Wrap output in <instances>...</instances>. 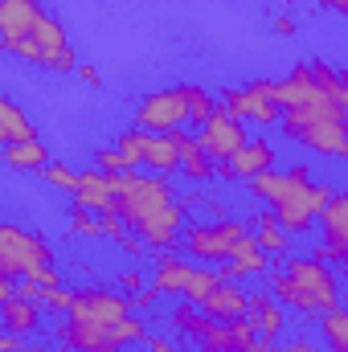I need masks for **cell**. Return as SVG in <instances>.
<instances>
[{
    "label": "cell",
    "mask_w": 348,
    "mask_h": 352,
    "mask_svg": "<svg viewBox=\"0 0 348 352\" xmlns=\"http://www.w3.org/2000/svg\"><path fill=\"white\" fill-rule=\"evenodd\" d=\"M140 287H148L144 270H135V266H131V270H123V274H119V291H123V295H135Z\"/></svg>",
    "instance_id": "cell-37"
},
{
    "label": "cell",
    "mask_w": 348,
    "mask_h": 352,
    "mask_svg": "<svg viewBox=\"0 0 348 352\" xmlns=\"http://www.w3.org/2000/svg\"><path fill=\"white\" fill-rule=\"evenodd\" d=\"M131 316V299L123 291H111V287H87V291H74L70 299V311L66 320L78 324V328H94V332H107L111 324L127 320Z\"/></svg>",
    "instance_id": "cell-11"
},
{
    "label": "cell",
    "mask_w": 348,
    "mask_h": 352,
    "mask_svg": "<svg viewBox=\"0 0 348 352\" xmlns=\"http://www.w3.org/2000/svg\"><path fill=\"white\" fill-rule=\"evenodd\" d=\"M0 352H29L25 336H12V332H0Z\"/></svg>",
    "instance_id": "cell-41"
},
{
    "label": "cell",
    "mask_w": 348,
    "mask_h": 352,
    "mask_svg": "<svg viewBox=\"0 0 348 352\" xmlns=\"http://www.w3.org/2000/svg\"><path fill=\"white\" fill-rule=\"evenodd\" d=\"M217 283H221L217 266H197V263H193L188 278H184V287H180V299H184V303H193V307H201V303H205V295H209Z\"/></svg>",
    "instance_id": "cell-26"
},
{
    "label": "cell",
    "mask_w": 348,
    "mask_h": 352,
    "mask_svg": "<svg viewBox=\"0 0 348 352\" xmlns=\"http://www.w3.org/2000/svg\"><path fill=\"white\" fill-rule=\"evenodd\" d=\"M0 156H4V164L17 168V173H41V168L50 164V148H45L37 135H29V140H8V144L0 148Z\"/></svg>",
    "instance_id": "cell-21"
},
{
    "label": "cell",
    "mask_w": 348,
    "mask_h": 352,
    "mask_svg": "<svg viewBox=\"0 0 348 352\" xmlns=\"http://www.w3.org/2000/svg\"><path fill=\"white\" fill-rule=\"evenodd\" d=\"M250 320H254V332L266 336V340H274L279 332H283V307L274 303V295L270 291H259V295H250Z\"/></svg>",
    "instance_id": "cell-25"
},
{
    "label": "cell",
    "mask_w": 348,
    "mask_h": 352,
    "mask_svg": "<svg viewBox=\"0 0 348 352\" xmlns=\"http://www.w3.org/2000/svg\"><path fill=\"white\" fill-rule=\"evenodd\" d=\"M115 148L123 152L127 168H148L156 176L180 173V148H176V131H123L115 140Z\"/></svg>",
    "instance_id": "cell-9"
},
{
    "label": "cell",
    "mask_w": 348,
    "mask_h": 352,
    "mask_svg": "<svg viewBox=\"0 0 348 352\" xmlns=\"http://www.w3.org/2000/svg\"><path fill=\"white\" fill-rule=\"evenodd\" d=\"M168 324H173L176 332H184L188 340H197V336H201V332L209 328V316H205L201 307H193V303H180V307H173Z\"/></svg>",
    "instance_id": "cell-29"
},
{
    "label": "cell",
    "mask_w": 348,
    "mask_h": 352,
    "mask_svg": "<svg viewBox=\"0 0 348 352\" xmlns=\"http://www.w3.org/2000/svg\"><path fill=\"white\" fill-rule=\"evenodd\" d=\"M176 148H180V173H184L188 184H209V180L217 176V164L197 148V135L176 131Z\"/></svg>",
    "instance_id": "cell-22"
},
{
    "label": "cell",
    "mask_w": 348,
    "mask_h": 352,
    "mask_svg": "<svg viewBox=\"0 0 348 352\" xmlns=\"http://www.w3.org/2000/svg\"><path fill=\"white\" fill-rule=\"evenodd\" d=\"M8 295H12V283H0V303H4Z\"/></svg>",
    "instance_id": "cell-45"
},
{
    "label": "cell",
    "mask_w": 348,
    "mask_h": 352,
    "mask_svg": "<svg viewBox=\"0 0 348 352\" xmlns=\"http://www.w3.org/2000/svg\"><path fill=\"white\" fill-rule=\"evenodd\" d=\"M213 94L197 82H176V87L152 90L135 102V127L140 131H184L188 123L201 127L213 111Z\"/></svg>",
    "instance_id": "cell-4"
},
{
    "label": "cell",
    "mask_w": 348,
    "mask_h": 352,
    "mask_svg": "<svg viewBox=\"0 0 348 352\" xmlns=\"http://www.w3.org/2000/svg\"><path fill=\"white\" fill-rule=\"evenodd\" d=\"M279 188H283V173H279V168H266V173H259V176L246 180V192L259 197V201H266V205H270V197H274Z\"/></svg>",
    "instance_id": "cell-30"
},
{
    "label": "cell",
    "mask_w": 348,
    "mask_h": 352,
    "mask_svg": "<svg viewBox=\"0 0 348 352\" xmlns=\"http://www.w3.org/2000/svg\"><path fill=\"white\" fill-rule=\"evenodd\" d=\"M274 352H316V340L295 336V340H287V344H274Z\"/></svg>",
    "instance_id": "cell-40"
},
{
    "label": "cell",
    "mask_w": 348,
    "mask_h": 352,
    "mask_svg": "<svg viewBox=\"0 0 348 352\" xmlns=\"http://www.w3.org/2000/svg\"><path fill=\"white\" fill-rule=\"evenodd\" d=\"M41 180H45L50 188H62V192H74V184H78V173H74L70 164H62V160H50V164L41 168Z\"/></svg>",
    "instance_id": "cell-32"
},
{
    "label": "cell",
    "mask_w": 348,
    "mask_h": 352,
    "mask_svg": "<svg viewBox=\"0 0 348 352\" xmlns=\"http://www.w3.org/2000/svg\"><path fill=\"white\" fill-rule=\"evenodd\" d=\"M127 299H131V307H156V303H160V291L148 283V287H140V291H135V295H127Z\"/></svg>",
    "instance_id": "cell-38"
},
{
    "label": "cell",
    "mask_w": 348,
    "mask_h": 352,
    "mask_svg": "<svg viewBox=\"0 0 348 352\" xmlns=\"http://www.w3.org/2000/svg\"><path fill=\"white\" fill-rule=\"evenodd\" d=\"M246 234V221H238V217H221V221H201V226H188L184 230V242H176V246H184V258L197 266H217L230 258V250H234V242Z\"/></svg>",
    "instance_id": "cell-10"
},
{
    "label": "cell",
    "mask_w": 348,
    "mask_h": 352,
    "mask_svg": "<svg viewBox=\"0 0 348 352\" xmlns=\"http://www.w3.org/2000/svg\"><path fill=\"white\" fill-rule=\"evenodd\" d=\"M74 74H78L83 82H90V87H102V78H98V70H94V66H78Z\"/></svg>",
    "instance_id": "cell-43"
},
{
    "label": "cell",
    "mask_w": 348,
    "mask_h": 352,
    "mask_svg": "<svg viewBox=\"0 0 348 352\" xmlns=\"http://www.w3.org/2000/svg\"><path fill=\"white\" fill-rule=\"evenodd\" d=\"M270 98L279 111H295V107H340V111H348L345 70H336L320 58L299 62L283 78H270Z\"/></svg>",
    "instance_id": "cell-3"
},
{
    "label": "cell",
    "mask_w": 348,
    "mask_h": 352,
    "mask_svg": "<svg viewBox=\"0 0 348 352\" xmlns=\"http://www.w3.org/2000/svg\"><path fill=\"white\" fill-rule=\"evenodd\" d=\"M74 205L78 209H90V213H102V209H115V192H111V176L98 173V168H87L78 173V184H74Z\"/></svg>",
    "instance_id": "cell-20"
},
{
    "label": "cell",
    "mask_w": 348,
    "mask_h": 352,
    "mask_svg": "<svg viewBox=\"0 0 348 352\" xmlns=\"http://www.w3.org/2000/svg\"><path fill=\"white\" fill-rule=\"evenodd\" d=\"M320 230H324V246L332 254V266L340 270L348 263V192H332L328 205L320 209Z\"/></svg>",
    "instance_id": "cell-15"
},
{
    "label": "cell",
    "mask_w": 348,
    "mask_h": 352,
    "mask_svg": "<svg viewBox=\"0 0 348 352\" xmlns=\"http://www.w3.org/2000/svg\"><path fill=\"white\" fill-rule=\"evenodd\" d=\"M58 263L54 258V246L37 234V230H25L17 221H0V283H21V278H33V270Z\"/></svg>",
    "instance_id": "cell-8"
},
{
    "label": "cell",
    "mask_w": 348,
    "mask_h": 352,
    "mask_svg": "<svg viewBox=\"0 0 348 352\" xmlns=\"http://www.w3.org/2000/svg\"><path fill=\"white\" fill-rule=\"evenodd\" d=\"M41 303L37 299H25V295H8L4 303H0V324H4V332H12V336H33L37 328H41Z\"/></svg>",
    "instance_id": "cell-19"
},
{
    "label": "cell",
    "mask_w": 348,
    "mask_h": 352,
    "mask_svg": "<svg viewBox=\"0 0 348 352\" xmlns=\"http://www.w3.org/2000/svg\"><path fill=\"white\" fill-rule=\"evenodd\" d=\"M274 144L266 140V135H254V140H246L226 164H217V180H250V176L266 173V168H274Z\"/></svg>",
    "instance_id": "cell-14"
},
{
    "label": "cell",
    "mask_w": 348,
    "mask_h": 352,
    "mask_svg": "<svg viewBox=\"0 0 348 352\" xmlns=\"http://www.w3.org/2000/svg\"><path fill=\"white\" fill-rule=\"evenodd\" d=\"M201 311H205L213 324H234V320H246V316H250V295H246L242 283H217V287L205 295Z\"/></svg>",
    "instance_id": "cell-17"
},
{
    "label": "cell",
    "mask_w": 348,
    "mask_h": 352,
    "mask_svg": "<svg viewBox=\"0 0 348 352\" xmlns=\"http://www.w3.org/2000/svg\"><path fill=\"white\" fill-rule=\"evenodd\" d=\"M320 328H324V344L332 352H348V311L345 307H332L320 316Z\"/></svg>",
    "instance_id": "cell-28"
},
{
    "label": "cell",
    "mask_w": 348,
    "mask_h": 352,
    "mask_svg": "<svg viewBox=\"0 0 348 352\" xmlns=\"http://www.w3.org/2000/svg\"><path fill=\"white\" fill-rule=\"evenodd\" d=\"M221 107L238 123H254V127H279V115H283L270 98V78H250L246 87H230L221 94Z\"/></svg>",
    "instance_id": "cell-12"
},
{
    "label": "cell",
    "mask_w": 348,
    "mask_h": 352,
    "mask_svg": "<svg viewBox=\"0 0 348 352\" xmlns=\"http://www.w3.org/2000/svg\"><path fill=\"white\" fill-rule=\"evenodd\" d=\"M94 168H98V173H107V176L131 173V168H127V160H123V152H119L115 144H107V148H98V152H94Z\"/></svg>",
    "instance_id": "cell-34"
},
{
    "label": "cell",
    "mask_w": 348,
    "mask_h": 352,
    "mask_svg": "<svg viewBox=\"0 0 348 352\" xmlns=\"http://www.w3.org/2000/svg\"><path fill=\"white\" fill-rule=\"evenodd\" d=\"M336 188L328 180H312L307 164H295L283 173V188L270 197V217L287 230V234H307L320 221V209L328 205Z\"/></svg>",
    "instance_id": "cell-5"
},
{
    "label": "cell",
    "mask_w": 348,
    "mask_h": 352,
    "mask_svg": "<svg viewBox=\"0 0 348 352\" xmlns=\"http://www.w3.org/2000/svg\"><path fill=\"white\" fill-rule=\"evenodd\" d=\"M144 344H148V352H180L168 336H144Z\"/></svg>",
    "instance_id": "cell-42"
},
{
    "label": "cell",
    "mask_w": 348,
    "mask_h": 352,
    "mask_svg": "<svg viewBox=\"0 0 348 352\" xmlns=\"http://www.w3.org/2000/svg\"><path fill=\"white\" fill-rule=\"evenodd\" d=\"M197 340H201V352H230V324H213L209 320V328Z\"/></svg>",
    "instance_id": "cell-33"
},
{
    "label": "cell",
    "mask_w": 348,
    "mask_h": 352,
    "mask_svg": "<svg viewBox=\"0 0 348 352\" xmlns=\"http://www.w3.org/2000/svg\"><path fill=\"white\" fill-rule=\"evenodd\" d=\"M70 234H74V238H102V221H98V213L70 205Z\"/></svg>",
    "instance_id": "cell-31"
},
{
    "label": "cell",
    "mask_w": 348,
    "mask_h": 352,
    "mask_svg": "<svg viewBox=\"0 0 348 352\" xmlns=\"http://www.w3.org/2000/svg\"><path fill=\"white\" fill-rule=\"evenodd\" d=\"M115 192V213L123 217L127 234H135L148 254L152 250H173L184 230V209L176 201V188L168 176L156 173H115L111 176Z\"/></svg>",
    "instance_id": "cell-1"
},
{
    "label": "cell",
    "mask_w": 348,
    "mask_h": 352,
    "mask_svg": "<svg viewBox=\"0 0 348 352\" xmlns=\"http://www.w3.org/2000/svg\"><path fill=\"white\" fill-rule=\"evenodd\" d=\"M0 127H4V140H29V135H37L33 123H29V115L8 94H0Z\"/></svg>",
    "instance_id": "cell-27"
},
{
    "label": "cell",
    "mask_w": 348,
    "mask_h": 352,
    "mask_svg": "<svg viewBox=\"0 0 348 352\" xmlns=\"http://www.w3.org/2000/svg\"><path fill=\"white\" fill-rule=\"evenodd\" d=\"M246 140H250V135H246V123H238L221 102H217V107L209 111V119L197 127V148H201L213 164H226Z\"/></svg>",
    "instance_id": "cell-13"
},
{
    "label": "cell",
    "mask_w": 348,
    "mask_h": 352,
    "mask_svg": "<svg viewBox=\"0 0 348 352\" xmlns=\"http://www.w3.org/2000/svg\"><path fill=\"white\" fill-rule=\"evenodd\" d=\"M348 111L340 107H295L279 115V127L291 144L328 156V160H345L348 156Z\"/></svg>",
    "instance_id": "cell-6"
},
{
    "label": "cell",
    "mask_w": 348,
    "mask_h": 352,
    "mask_svg": "<svg viewBox=\"0 0 348 352\" xmlns=\"http://www.w3.org/2000/svg\"><path fill=\"white\" fill-rule=\"evenodd\" d=\"M41 16L37 0H0V50L8 54Z\"/></svg>",
    "instance_id": "cell-18"
},
{
    "label": "cell",
    "mask_w": 348,
    "mask_h": 352,
    "mask_svg": "<svg viewBox=\"0 0 348 352\" xmlns=\"http://www.w3.org/2000/svg\"><path fill=\"white\" fill-rule=\"evenodd\" d=\"M254 242H259V250L266 254V258H287V250H291V234L270 217V209H262V213H254ZM246 226V230H250Z\"/></svg>",
    "instance_id": "cell-23"
},
{
    "label": "cell",
    "mask_w": 348,
    "mask_h": 352,
    "mask_svg": "<svg viewBox=\"0 0 348 352\" xmlns=\"http://www.w3.org/2000/svg\"><path fill=\"white\" fill-rule=\"evenodd\" d=\"M274 33H295V21L283 12V16H274Z\"/></svg>",
    "instance_id": "cell-44"
},
{
    "label": "cell",
    "mask_w": 348,
    "mask_h": 352,
    "mask_svg": "<svg viewBox=\"0 0 348 352\" xmlns=\"http://www.w3.org/2000/svg\"><path fill=\"white\" fill-rule=\"evenodd\" d=\"M188 270H193L188 258H180V254H160L156 266H152V278H148V283H152L160 295H180V287H184Z\"/></svg>",
    "instance_id": "cell-24"
},
{
    "label": "cell",
    "mask_w": 348,
    "mask_h": 352,
    "mask_svg": "<svg viewBox=\"0 0 348 352\" xmlns=\"http://www.w3.org/2000/svg\"><path fill=\"white\" fill-rule=\"evenodd\" d=\"M119 246H123V254H127V258H144V254H148V246H144L135 234H123V238H119Z\"/></svg>",
    "instance_id": "cell-39"
},
{
    "label": "cell",
    "mask_w": 348,
    "mask_h": 352,
    "mask_svg": "<svg viewBox=\"0 0 348 352\" xmlns=\"http://www.w3.org/2000/svg\"><path fill=\"white\" fill-rule=\"evenodd\" d=\"M8 54L33 62V66H41V70H54V74H74V70H78V54H74V45H70V37H66V25H62L54 12H45V8H41L37 25H33Z\"/></svg>",
    "instance_id": "cell-7"
},
{
    "label": "cell",
    "mask_w": 348,
    "mask_h": 352,
    "mask_svg": "<svg viewBox=\"0 0 348 352\" xmlns=\"http://www.w3.org/2000/svg\"><path fill=\"white\" fill-rule=\"evenodd\" d=\"M4 144H8V140H4V127H0V148H4Z\"/></svg>",
    "instance_id": "cell-46"
},
{
    "label": "cell",
    "mask_w": 348,
    "mask_h": 352,
    "mask_svg": "<svg viewBox=\"0 0 348 352\" xmlns=\"http://www.w3.org/2000/svg\"><path fill=\"white\" fill-rule=\"evenodd\" d=\"M266 266L270 258L259 250V242H254V234L246 230L238 242H234V250H230V258L226 263H217V274H221V283H242V278H254V274H266Z\"/></svg>",
    "instance_id": "cell-16"
},
{
    "label": "cell",
    "mask_w": 348,
    "mask_h": 352,
    "mask_svg": "<svg viewBox=\"0 0 348 352\" xmlns=\"http://www.w3.org/2000/svg\"><path fill=\"white\" fill-rule=\"evenodd\" d=\"M266 287L279 307H295L307 320H320L324 311L340 307V270L328 263L307 258H283L279 270H266Z\"/></svg>",
    "instance_id": "cell-2"
},
{
    "label": "cell",
    "mask_w": 348,
    "mask_h": 352,
    "mask_svg": "<svg viewBox=\"0 0 348 352\" xmlns=\"http://www.w3.org/2000/svg\"><path fill=\"white\" fill-rule=\"evenodd\" d=\"M70 299H74V291H62V287H45V291H41V311L66 316V311H70Z\"/></svg>",
    "instance_id": "cell-35"
},
{
    "label": "cell",
    "mask_w": 348,
    "mask_h": 352,
    "mask_svg": "<svg viewBox=\"0 0 348 352\" xmlns=\"http://www.w3.org/2000/svg\"><path fill=\"white\" fill-rule=\"evenodd\" d=\"M37 4H41V0H37Z\"/></svg>",
    "instance_id": "cell-47"
},
{
    "label": "cell",
    "mask_w": 348,
    "mask_h": 352,
    "mask_svg": "<svg viewBox=\"0 0 348 352\" xmlns=\"http://www.w3.org/2000/svg\"><path fill=\"white\" fill-rule=\"evenodd\" d=\"M197 205L205 209V217H209V221H221V217H230V205H226L221 197H201Z\"/></svg>",
    "instance_id": "cell-36"
}]
</instances>
